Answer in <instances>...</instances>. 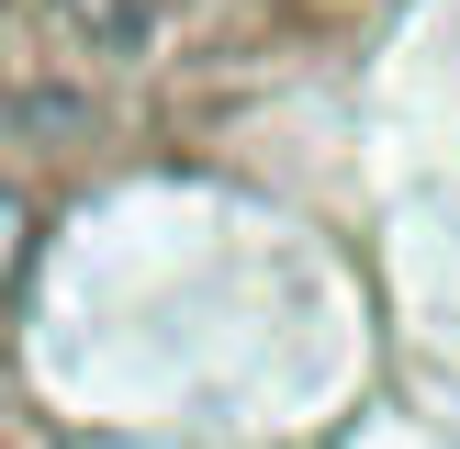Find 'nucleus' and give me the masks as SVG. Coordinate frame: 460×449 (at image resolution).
Segmentation results:
<instances>
[{"mask_svg": "<svg viewBox=\"0 0 460 449\" xmlns=\"http://www.w3.org/2000/svg\"><path fill=\"white\" fill-rule=\"evenodd\" d=\"M57 12L79 22V34L102 45V57H135V45H146V22H157L146 0H57Z\"/></svg>", "mask_w": 460, "mask_h": 449, "instance_id": "f257e3e1", "label": "nucleus"}, {"mask_svg": "<svg viewBox=\"0 0 460 449\" xmlns=\"http://www.w3.org/2000/svg\"><path fill=\"white\" fill-rule=\"evenodd\" d=\"M0 259H12V180H0Z\"/></svg>", "mask_w": 460, "mask_h": 449, "instance_id": "f03ea898", "label": "nucleus"}]
</instances>
